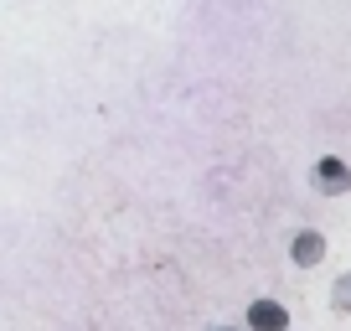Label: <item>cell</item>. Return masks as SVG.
<instances>
[{
    "label": "cell",
    "mask_w": 351,
    "mask_h": 331,
    "mask_svg": "<svg viewBox=\"0 0 351 331\" xmlns=\"http://www.w3.org/2000/svg\"><path fill=\"white\" fill-rule=\"evenodd\" d=\"M320 187H330V192L346 187V171H341V161H320Z\"/></svg>",
    "instance_id": "3957f363"
},
{
    "label": "cell",
    "mask_w": 351,
    "mask_h": 331,
    "mask_svg": "<svg viewBox=\"0 0 351 331\" xmlns=\"http://www.w3.org/2000/svg\"><path fill=\"white\" fill-rule=\"evenodd\" d=\"M248 326H253V331H285V306H274V300H258V306L248 310Z\"/></svg>",
    "instance_id": "6da1fadb"
},
{
    "label": "cell",
    "mask_w": 351,
    "mask_h": 331,
    "mask_svg": "<svg viewBox=\"0 0 351 331\" xmlns=\"http://www.w3.org/2000/svg\"><path fill=\"white\" fill-rule=\"evenodd\" d=\"M320 249H326V243H320V233H300V238H295V259H300V264H315Z\"/></svg>",
    "instance_id": "7a4b0ae2"
}]
</instances>
